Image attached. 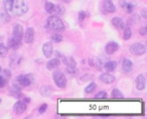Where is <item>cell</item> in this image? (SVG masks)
I'll list each match as a JSON object with an SVG mask.
<instances>
[{
	"label": "cell",
	"instance_id": "cell-1",
	"mask_svg": "<svg viewBox=\"0 0 147 119\" xmlns=\"http://www.w3.org/2000/svg\"><path fill=\"white\" fill-rule=\"evenodd\" d=\"M34 76L32 74H27V75H18L14 78L13 80V86L15 88L21 89L25 88V87H28L34 82Z\"/></svg>",
	"mask_w": 147,
	"mask_h": 119
},
{
	"label": "cell",
	"instance_id": "cell-2",
	"mask_svg": "<svg viewBox=\"0 0 147 119\" xmlns=\"http://www.w3.org/2000/svg\"><path fill=\"white\" fill-rule=\"evenodd\" d=\"M47 26L49 30L55 31V32H61V31L65 30V24H63V20L57 15H51L47 18Z\"/></svg>",
	"mask_w": 147,
	"mask_h": 119
},
{
	"label": "cell",
	"instance_id": "cell-3",
	"mask_svg": "<svg viewBox=\"0 0 147 119\" xmlns=\"http://www.w3.org/2000/svg\"><path fill=\"white\" fill-rule=\"evenodd\" d=\"M28 11V5L24 0H13L11 12L14 16H22Z\"/></svg>",
	"mask_w": 147,
	"mask_h": 119
},
{
	"label": "cell",
	"instance_id": "cell-4",
	"mask_svg": "<svg viewBox=\"0 0 147 119\" xmlns=\"http://www.w3.org/2000/svg\"><path fill=\"white\" fill-rule=\"evenodd\" d=\"M53 80L55 82V84L57 85L59 88L65 89L67 86V78H65V74H63L61 71L55 70L53 73Z\"/></svg>",
	"mask_w": 147,
	"mask_h": 119
},
{
	"label": "cell",
	"instance_id": "cell-5",
	"mask_svg": "<svg viewBox=\"0 0 147 119\" xmlns=\"http://www.w3.org/2000/svg\"><path fill=\"white\" fill-rule=\"evenodd\" d=\"M129 51L134 55H142L146 53V47L141 43H135L132 45H130Z\"/></svg>",
	"mask_w": 147,
	"mask_h": 119
},
{
	"label": "cell",
	"instance_id": "cell-6",
	"mask_svg": "<svg viewBox=\"0 0 147 119\" xmlns=\"http://www.w3.org/2000/svg\"><path fill=\"white\" fill-rule=\"evenodd\" d=\"M12 37L17 41H21L23 37V28L22 25L19 24V23H15L13 25V32H12Z\"/></svg>",
	"mask_w": 147,
	"mask_h": 119
},
{
	"label": "cell",
	"instance_id": "cell-7",
	"mask_svg": "<svg viewBox=\"0 0 147 119\" xmlns=\"http://www.w3.org/2000/svg\"><path fill=\"white\" fill-rule=\"evenodd\" d=\"M120 4H121V6L126 10L127 13H131L134 10L135 6H136L135 1H132V0H130V1H128V0H121Z\"/></svg>",
	"mask_w": 147,
	"mask_h": 119
},
{
	"label": "cell",
	"instance_id": "cell-8",
	"mask_svg": "<svg viewBox=\"0 0 147 119\" xmlns=\"http://www.w3.org/2000/svg\"><path fill=\"white\" fill-rule=\"evenodd\" d=\"M26 103H24L23 101L19 100L17 101L16 103L14 104V106H13V111H14L15 114H22L23 112H25V110H26Z\"/></svg>",
	"mask_w": 147,
	"mask_h": 119
},
{
	"label": "cell",
	"instance_id": "cell-9",
	"mask_svg": "<svg viewBox=\"0 0 147 119\" xmlns=\"http://www.w3.org/2000/svg\"><path fill=\"white\" fill-rule=\"evenodd\" d=\"M42 53H43V55H45V57H47V59L51 57V55H53V47L51 41H47V43H43Z\"/></svg>",
	"mask_w": 147,
	"mask_h": 119
},
{
	"label": "cell",
	"instance_id": "cell-10",
	"mask_svg": "<svg viewBox=\"0 0 147 119\" xmlns=\"http://www.w3.org/2000/svg\"><path fill=\"white\" fill-rule=\"evenodd\" d=\"M119 49V45L116 41H109L105 47V51L108 55H113L114 53H116Z\"/></svg>",
	"mask_w": 147,
	"mask_h": 119
},
{
	"label": "cell",
	"instance_id": "cell-11",
	"mask_svg": "<svg viewBox=\"0 0 147 119\" xmlns=\"http://www.w3.org/2000/svg\"><path fill=\"white\" fill-rule=\"evenodd\" d=\"M115 80H116V78H115L112 74H110V73H108V72L104 73V74H102L100 76V81L104 83V84L110 85V84H112V83H114Z\"/></svg>",
	"mask_w": 147,
	"mask_h": 119
},
{
	"label": "cell",
	"instance_id": "cell-12",
	"mask_svg": "<svg viewBox=\"0 0 147 119\" xmlns=\"http://www.w3.org/2000/svg\"><path fill=\"white\" fill-rule=\"evenodd\" d=\"M103 9H104V11L109 13H114L116 11V7H115L112 0H104L103 1Z\"/></svg>",
	"mask_w": 147,
	"mask_h": 119
},
{
	"label": "cell",
	"instance_id": "cell-13",
	"mask_svg": "<svg viewBox=\"0 0 147 119\" xmlns=\"http://www.w3.org/2000/svg\"><path fill=\"white\" fill-rule=\"evenodd\" d=\"M135 84H136V88L137 90L142 91L145 89L146 87V80H145V77L143 75H138L136 78V81H135Z\"/></svg>",
	"mask_w": 147,
	"mask_h": 119
},
{
	"label": "cell",
	"instance_id": "cell-14",
	"mask_svg": "<svg viewBox=\"0 0 147 119\" xmlns=\"http://www.w3.org/2000/svg\"><path fill=\"white\" fill-rule=\"evenodd\" d=\"M23 37H24L25 43H31L33 41V39H34V29L32 27H27Z\"/></svg>",
	"mask_w": 147,
	"mask_h": 119
},
{
	"label": "cell",
	"instance_id": "cell-15",
	"mask_svg": "<svg viewBox=\"0 0 147 119\" xmlns=\"http://www.w3.org/2000/svg\"><path fill=\"white\" fill-rule=\"evenodd\" d=\"M122 69L124 71V73L126 74H129V73L132 72L133 70V63L131 60L129 59H124L122 62Z\"/></svg>",
	"mask_w": 147,
	"mask_h": 119
},
{
	"label": "cell",
	"instance_id": "cell-16",
	"mask_svg": "<svg viewBox=\"0 0 147 119\" xmlns=\"http://www.w3.org/2000/svg\"><path fill=\"white\" fill-rule=\"evenodd\" d=\"M59 65H61V60H59L57 57H55V59H51L47 63V69L49 71L55 70V69L59 68Z\"/></svg>",
	"mask_w": 147,
	"mask_h": 119
},
{
	"label": "cell",
	"instance_id": "cell-17",
	"mask_svg": "<svg viewBox=\"0 0 147 119\" xmlns=\"http://www.w3.org/2000/svg\"><path fill=\"white\" fill-rule=\"evenodd\" d=\"M112 24L115 28L119 29V30H122L125 27L124 20L122 18H120V17H114V18H112Z\"/></svg>",
	"mask_w": 147,
	"mask_h": 119
},
{
	"label": "cell",
	"instance_id": "cell-18",
	"mask_svg": "<svg viewBox=\"0 0 147 119\" xmlns=\"http://www.w3.org/2000/svg\"><path fill=\"white\" fill-rule=\"evenodd\" d=\"M21 45V41H17V39H13L12 37L10 39H8V41H7V47L11 49H17Z\"/></svg>",
	"mask_w": 147,
	"mask_h": 119
},
{
	"label": "cell",
	"instance_id": "cell-19",
	"mask_svg": "<svg viewBox=\"0 0 147 119\" xmlns=\"http://www.w3.org/2000/svg\"><path fill=\"white\" fill-rule=\"evenodd\" d=\"M117 62H115V61H108V62L105 63V65L103 67H104V69L107 71L108 73H111V72H114L115 70H116L117 68Z\"/></svg>",
	"mask_w": 147,
	"mask_h": 119
},
{
	"label": "cell",
	"instance_id": "cell-20",
	"mask_svg": "<svg viewBox=\"0 0 147 119\" xmlns=\"http://www.w3.org/2000/svg\"><path fill=\"white\" fill-rule=\"evenodd\" d=\"M39 92H40V94L42 95V96L49 97V96H51V95H53V89L51 88V86H43V87H41V88H40Z\"/></svg>",
	"mask_w": 147,
	"mask_h": 119
},
{
	"label": "cell",
	"instance_id": "cell-21",
	"mask_svg": "<svg viewBox=\"0 0 147 119\" xmlns=\"http://www.w3.org/2000/svg\"><path fill=\"white\" fill-rule=\"evenodd\" d=\"M67 74L71 75V76H76L79 74V70L77 68V65H67V68H65Z\"/></svg>",
	"mask_w": 147,
	"mask_h": 119
},
{
	"label": "cell",
	"instance_id": "cell-22",
	"mask_svg": "<svg viewBox=\"0 0 147 119\" xmlns=\"http://www.w3.org/2000/svg\"><path fill=\"white\" fill-rule=\"evenodd\" d=\"M45 11H47V13H49V14H53V13H55V5L53 4V2H49V1H47V2H45Z\"/></svg>",
	"mask_w": 147,
	"mask_h": 119
},
{
	"label": "cell",
	"instance_id": "cell-23",
	"mask_svg": "<svg viewBox=\"0 0 147 119\" xmlns=\"http://www.w3.org/2000/svg\"><path fill=\"white\" fill-rule=\"evenodd\" d=\"M10 95L16 99H20L21 97H22V94H21L20 90L17 89V88H15L14 86H12V88H10Z\"/></svg>",
	"mask_w": 147,
	"mask_h": 119
},
{
	"label": "cell",
	"instance_id": "cell-24",
	"mask_svg": "<svg viewBox=\"0 0 147 119\" xmlns=\"http://www.w3.org/2000/svg\"><path fill=\"white\" fill-rule=\"evenodd\" d=\"M97 89V84L95 82H91L88 86L85 88V93L86 94H91V93L95 92Z\"/></svg>",
	"mask_w": 147,
	"mask_h": 119
},
{
	"label": "cell",
	"instance_id": "cell-25",
	"mask_svg": "<svg viewBox=\"0 0 147 119\" xmlns=\"http://www.w3.org/2000/svg\"><path fill=\"white\" fill-rule=\"evenodd\" d=\"M0 18L2 20L3 23H8L9 20H10V15L7 11H2L1 14H0Z\"/></svg>",
	"mask_w": 147,
	"mask_h": 119
},
{
	"label": "cell",
	"instance_id": "cell-26",
	"mask_svg": "<svg viewBox=\"0 0 147 119\" xmlns=\"http://www.w3.org/2000/svg\"><path fill=\"white\" fill-rule=\"evenodd\" d=\"M123 30H124L123 39H124V41H128V39L132 37V29H131L130 27H125Z\"/></svg>",
	"mask_w": 147,
	"mask_h": 119
},
{
	"label": "cell",
	"instance_id": "cell-27",
	"mask_svg": "<svg viewBox=\"0 0 147 119\" xmlns=\"http://www.w3.org/2000/svg\"><path fill=\"white\" fill-rule=\"evenodd\" d=\"M65 11V8L63 4H57L55 5V13H57V15H63Z\"/></svg>",
	"mask_w": 147,
	"mask_h": 119
},
{
	"label": "cell",
	"instance_id": "cell-28",
	"mask_svg": "<svg viewBox=\"0 0 147 119\" xmlns=\"http://www.w3.org/2000/svg\"><path fill=\"white\" fill-rule=\"evenodd\" d=\"M3 2H4L5 11H7L8 13H10L11 12V8H12L13 0H3Z\"/></svg>",
	"mask_w": 147,
	"mask_h": 119
},
{
	"label": "cell",
	"instance_id": "cell-29",
	"mask_svg": "<svg viewBox=\"0 0 147 119\" xmlns=\"http://www.w3.org/2000/svg\"><path fill=\"white\" fill-rule=\"evenodd\" d=\"M7 53H8V49H7V47H5L3 43H0V57H6Z\"/></svg>",
	"mask_w": 147,
	"mask_h": 119
},
{
	"label": "cell",
	"instance_id": "cell-30",
	"mask_svg": "<svg viewBox=\"0 0 147 119\" xmlns=\"http://www.w3.org/2000/svg\"><path fill=\"white\" fill-rule=\"evenodd\" d=\"M112 97L113 98H123L124 97V95H123V93L121 92L119 89H113L112 91Z\"/></svg>",
	"mask_w": 147,
	"mask_h": 119
},
{
	"label": "cell",
	"instance_id": "cell-31",
	"mask_svg": "<svg viewBox=\"0 0 147 119\" xmlns=\"http://www.w3.org/2000/svg\"><path fill=\"white\" fill-rule=\"evenodd\" d=\"M63 41V35H61L59 33H55V34L51 35V41H53V43H61Z\"/></svg>",
	"mask_w": 147,
	"mask_h": 119
},
{
	"label": "cell",
	"instance_id": "cell-32",
	"mask_svg": "<svg viewBox=\"0 0 147 119\" xmlns=\"http://www.w3.org/2000/svg\"><path fill=\"white\" fill-rule=\"evenodd\" d=\"M1 72H2V75H1V76H2L3 78H4L7 82H8V80L10 79V77H11V72L9 70H6V69H5V70H3V71L1 70Z\"/></svg>",
	"mask_w": 147,
	"mask_h": 119
},
{
	"label": "cell",
	"instance_id": "cell-33",
	"mask_svg": "<svg viewBox=\"0 0 147 119\" xmlns=\"http://www.w3.org/2000/svg\"><path fill=\"white\" fill-rule=\"evenodd\" d=\"M95 97L96 98H107L108 97V94H107L106 91H100L99 93H97L96 95H95Z\"/></svg>",
	"mask_w": 147,
	"mask_h": 119
},
{
	"label": "cell",
	"instance_id": "cell-34",
	"mask_svg": "<svg viewBox=\"0 0 147 119\" xmlns=\"http://www.w3.org/2000/svg\"><path fill=\"white\" fill-rule=\"evenodd\" d=\"M87 16H88V14H87L85 11H80V12H79V20H80L81 22L84 21Z\"/></svg>",
	"mask_w": 147,
	"mask_h": 119
},
{
	"label": "cell",
	"instance_id": "cell-35",
	"mask_svg": "<svg viewBox=\"0 0 147 119\" xmlns=\"http://www.w3.org/2000/svg\"><path fill=\"white\" fill-rule=\"evenodd\" d=\"M47 110V104H42L40 107H39V109H38V113L39 114H43V113L45 112V111Z\"/></svg>",
	"mask_w": 147,
	"mask_h": 119
},
{
	"label": "cell",
	"instance_id": "cell-36",
	"mask_svg": "<svg viewBox=\"0 0 147 119\" xmlns=\"http://www.w3.org/2000/svg\"><path fill=\"white\" fill-rule=\"evenodd\" d=\"M91 79H93V76L90 74L84 75V77H81V81H84V82H87V81H90Z\"/></svg>",
	"mask_w": 147,
	"mask_h": 119
},
{
	"label": "cell",
	"instance_id": "cell-37",
	"mask_svg": "<svg viewBox=\"0 0 147 119\" xmlns=\"http://www.w3.org/2000/svg\"><path fill=\"white\" fill-rule=\"evenodd\" d=\"M7 84V81L5 80L4 78H3L1 75H0V88H3V87H5V85Z\"/></svg>",
	"mask_w": 147,
	"mask_h": 119
},
{
	"label": "cell",
	"instance_id": "cell-38",
	"mask_svg": "<svg viewBox=\"0 0 147 119\" xmlns=\"http://www.w3.org/2000/svg\"><path fill=\"white\" fill-rule=\"evenodd\" d=\"M139 32H140L141 35H146V33H147V27L146 26L141 27L140 30H139Z\"/></svg>",
	"mask_w": 147,
	"mask_h": 119
},
{
	"label": "cell",
	"instance_id": "cell-39",
	"mask_svg": "<svg viewBox=\"0 0 147 119\" xmlns=\"http://www.w3.org/2000/svg\"><path fill=\"white\" fill-rule=\"evenodd\" d=\"M23 102L24 103H26V104H28L29 102H30V98H26V97H25V98H23Z\"/></svg>",
	"mask_w": 147,
	"mask_h": 119
},
{
	"label": "cell",
	"instance_id": "cell-40",
	"mask_svg": "<svg viewBox=\"0 0 147 119\" xmlns=\"http://www.w3.org/2000/svg\"><path fill=\"white\" fill-rule=\"evenodd\" d=\"M142 14H143V16H144V18H146V10H143V12H142Z\"/></svg>",
	"mask_w": 147,
	"mask_h": 119
},
{
	"label": "cell",
	"instance_id": "cell-41",
	"mask_svg": "<svg viewBox=\"0 0 147 119\" xmlns=\"http://www.w3.org/2000/svg\"><path fill=\"white\" fill-rule=\"evenodd\" d=\"M63 1H67V2H69V0H63Z\"/></svg>",
	"mask_w": 147,
	"mask_h": 119
},
{
	"label": "cell",
	"instance_id": "cell-42",
	"mask_svg": "<svg viewBox=\"0 0 147 119\" xmlns=\"http://www.w3.org/2000/svg\"><path fill=\"white\" fill-rule=\"evenodd\" d=\"M0 72H1V67H0Z\"/></svg>",
	"mask_w": 147,
	"mask_h": 119
},
{
	"label": "cell",
	"instance_id": "cell-43",
	"mask_svg": "<svg viewBox=\"0 0 147 119\" xmlns=\"http://www.w3.org/2000/svg\"><path fill=\"white\" fill-rule=\"evenodd\" d=\"M0 103H1V99H0Z\"/></svg>",
	"mask_w": 147,
	"mask_h": 119
}]
</instances>
